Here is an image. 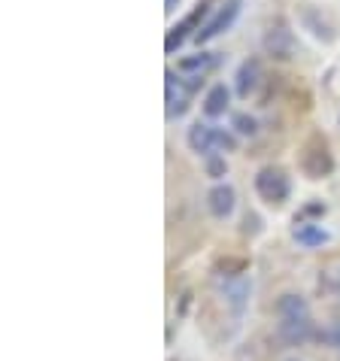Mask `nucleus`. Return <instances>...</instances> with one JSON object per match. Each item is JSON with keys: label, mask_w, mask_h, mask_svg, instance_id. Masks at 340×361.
<instances>
[{"label": "nucleus", "mask_w": 340, "mask_h": 361, "mask_svg": "<svg viewBox=\"0 0 340 361\" xmlns=\"http://www.w3.org/2000/svg\"><path fill=\"white\" fill-rule=\"evenodd\" d=\"M277 337L283 340L286 346H304L307 340H316V328L307 319H279L277 325Z\"/></svg>", "instance_id": "obj_8"}, {"label": "nucleus", "mask_w": 340, "mask_h": 361, "mask_svg": "<svg viewBox=\"0 0 340 361\" xmlns=\"http://www.w3.org/2000/svg\"><path fill=\"white\" fill-rule=\"evenodd\" d=\"M176 4H179V0H167V6H164V9H167V13H174Z\"/></svg>", "instance_id": "obj_21"}, {"label": "nucleus", "mask_w": 340, "mask_h": 361, "mask_svg": "<svg viewBox=\"0 0 340 361\" xmlns=\"http://www.w3.org/2000/svg\"><path fill=\"white\" fill-rule=\"evenodd\" d=\"M337 122H340V116H337Z\"/></svg>", "instance_id": "obj_23"}, {"label": "nucleus", "mask_w": 340, "mask_h": 361, "mask_svg": "<svg viewBox=\"0 0 340 361\" xmlns=\"http://www.w3.org/2000/svg\"><path fill=\"white\" fill-rule=\"evenodd\" d=\"M237 207V192L228 183H216L213 188L207 192V209L213 219H228Z\"/></svg>", "instance_id": "obj_10"}, {"label": "nucleus", "mask_w": 340, "mask_h": 361, "mask_svg": "<svg viewBox=\"0 0 340 361\" xmlns=\"http://www.w3.org/2000/svg\"><path fill=\"white\" fill-rule=\"evenodd\" d=\"M262 49L274 61H295L298 52H301V43H298V37L292 34V27H289L283 18H277V22L267 25V31L262 37Z\"/></svg>", "instance_id": "obj_5"}, {"label": "nucleus", "mask_w": 340, "mask_h": 361, "mask_svg": "<svg viewBox=\"0 0 340 361\" xmlns=\"http://www.w3.org/2000/svg\"><path fill=\"white\" fill-rule=\"evenodd\" d=\"M231 128L237 137H255L258 134V118L249 113H234L231 116Z\"/></svg>", "instance_id": "obj_16"}, {"label": "nucleus", "mask_w": 340, "mask_h": 361, "mask_svg": "<svg viewBox=\"0 0 340 361\" xmlns=\"http://www.w3.org/2000/svg\"><path fill=\"white\" fill-rule=\"evenodd\" d=\"M265 82V67H262V58H246V61H240L237 73H234V92L237 97L249 100L253 94H258V88Z\"/></svg>", "instance_id": "obj_7"}, {"label": "nucleus", "mask_w": 340, "mask_h": 361, "mask_svg": "<svg viewBox=\"0 0 340 361\" xmlns=\"http://www.w3.org/2000/svg\"><path fill=\"white\" fill-rule=\"evenodd\" d=\"M292 237H295L301 246H307V249L328 243V231H325L322 225H316V222H295Z\"/></svg>", "instance_id": "obj_13"}, {"label": "nucleus", "mask_w": 340, "mask_h": 361, "mask_svg": "<svg viewBox=\"0 0 340 361\" xmlns=\"http://www.w3.org/2000/svg\"><path fill=\"white\" fill-rule=\"evenodd\" d=\"M253 185H255V195L271 207H283L289 200V195H292V179H289L286 170L277 167V164H265L255 173Z\"/></svg>", "instance_id": "obj_4"}, {"label": "nucleus", "mask_w": 340, "mask_h": 361, "mask_svg": "<svg viewBox=\"0 0 340 361\" xmlns=\"http://www.w3.org/2000/svg\"><path fill=\"white\" fill-rule=\"evenodd\" d=\"M228 106H231V88H228L225 82L210 85L207 94H204V104H201L204 116H207V118H219V116L228 113Z\"/></svg>", "instance_id": "obj_12"}, {"label": "nucleus", "mask_w": 340, "mask_h": 361, "mask_svg": "<svg viewBox=\"0 0 340 361\" xmlns=\"http://www.w3.org/2000/svg\"><path fill=\"white\" fill-rule=\"evenodd\" d=\"M298 167L307 179H325L334 173V155H332V143H328L325 134L313 131L304 143L301 152H298Z\"/></svg>", "instance_id": "obj_2"}, {"label": "nucleus", "mask_w": 340, "mask_h": 361, "mask_svg": "<svg viewBox=\"0 0 340 361\" xmlns=\"http://www.w3.org/2000/svg\"><path fill=\"white\" fill-rule=\"evenodd\" d=\"M307 216H325V204H322V200H313V204H307L301 209V216H295V222H304Z\"/></svg>", "instance_id": "obj_20"}, {"label": "nucleus", "mask_w": 340, "mask_h": 361, "mask_svg": "<svg viewBox=\"0 0 340 361\" xmlns=\"http://www.w3.org/2000/svg\"><path fill=\"white\" fill-rule=\"evenodd\" d=\"M249 288H253V286H249L246 279H243V283H237V286H228V300H231V304L240 310V307H243V298L249 295Z\"/></svg>", "instance_id": "obj_19"}, {"label": "nucleus", "mask_w": 340, "mask_h": 361, "mask_svg": "<svg viewBox=\"0 0 340 361\" xmlns=\"http://www.w3.org/2000/svg\"><path fill=\"white\" fill-rule=\"evenodd\" d=\"M316 343H322L328 349H340V322L328 325L322 331H316Z\"/></svg>", "instance_id": "obj_18"}, {"label": "nucleus", "mask_w": 340, "mask_h": 361, "mask_svg": "<svg viewBox=\"0 0 340 361\" xmlns=\"http://www.w3.org/2000/svg\"><path fill=\"white\" fill-rule=\"evenodd\" d=\"M337 288H340V274H337Z\"/></svg>", "instance_id": "obj_22"}, {"label": "nucleus", "mask_w": 340, "mask_h": 361, "mask_svg": "<svg viewBox=\"0 0 340 361\" xmlns=\"http://www.w3.org/2000/svg\"><path fill=\"white\" fill-rule=\"evenodd\" d=\"M277 313H279V319H307L310 307H307V300L301 295L286 292V295L277 298Z\"/></svg>", "instance_id": "obj_14"}, {"label": "nucleus", "mask_w": 340, "mask_h": 361, "mask_svg": "<svg viewBox=\"0 0 340 361\" xmlns=\"http://www.w3.org/2000/svg\"><path fill=\"white\" fill-rule=\"evenodd\" d=\"M167 79V94H164V104H167V118H179V116H186L188 113V100H192V94L186 92V85H183V79H179L174 70H167L164 73Z\"/></svg>", "instance_id": "obj_9"}, {"label": "nucleus", "mask_w": 340, "mask_h": 361, "mask_svg": "<svg viewBox=\"0 0 340 361\" xmlns=\"http://www.w3.org/2000/svg\"><path fill=\"white\" fill-rule=\"evenodd\" d=\"M204 170H207V176L210 179H222V176H228V161H225V155H210V158H204Z\"/></svg>", "instance_id": "obj_17"}, {"label": "nucleus", "mask_w": 340, "mask_h": 361, "mask_svg": "<svg viewBox=\"0 0 340 361\" xmlns=\"http://www.w3.org/2000/svg\"><path fill=\"white\" fill-rule=\"evenodd\" d=\"M186 143L195 155L210 158V155H228V152H237L240 140L234 131L228 128H219V125H207V122H195L186 134Z\"/></svg>", "instance_id": "obj_1"}, {"label": "nucleus", "mask_w": 340, "mask_h": 361, "mask_svg": "<svg viewBox=\"0 0 340 361\" xmlns=\"http://www.w3.org/2000/svg\"><path fill=\"white\" fill-rule=\"evenodd\" d=\"M213 16V0H198V4L192 6V13H186L179 22L170 27L167 37H164V52L167 55H174L179 46L186 43V39H195L198 31L204 27V22Z\"/></svg>", "instance_id": "obj_3"}, {"label": "nucleus", "mask_w": 340, "mask_h": 361, "mask_svg": "<svg viewBox=\"0 0 340 361\" xmlns=\"http://www.w3.org/2000/svg\"><path fill=\"white\" fill-rule=\"evenodd\" d=\"M301 22H304L307 27H313V34H316L319 39H325V43H334V37H337V34H334V25H328L316 6H307V9H304V13H301Z\"/></svg>", "instance_id": "obj_15"}, {"label": "nucleus", "mask_w": 340, "mask_h": 361, "mask_svg": "<svg viewBox=\"0 0 340 361\" xmlns=\"http://www.w3.org/2000/svg\"><path fill=\"white\" fill-rule=\"evenodd\" d=\"M219 61H222V58H219V52H195V55H183L176 61V70L183 76H207L210 70H213Z\"/></svg>", "instance_id": "obj_11"}, {"label": "nucleus", "mask_w": 340, "mask_h": 361, "mask_svg": "<svg viewBox=\"0 0 340 361\" xmlns=\"http://www.w3.org/2000/svg\"><path fill=\"white\" fill-rule=\"evenodd\" d=\"M240 9H243V0H222V4L213 9V16L204 22V27L198 31L195 43L207 46V43H213L216 37H222L225 31H231L234 22H237V16H240Z\"/></svg>", "instance_id": "obj_6"}]
</instances>
